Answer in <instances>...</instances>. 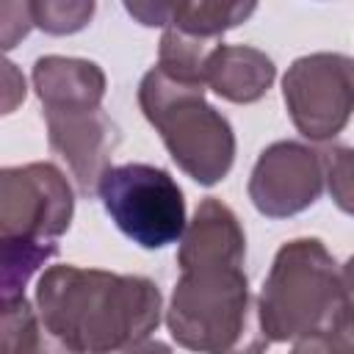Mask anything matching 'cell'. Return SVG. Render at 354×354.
Returning a JSON list of instances; mask_svg holds the SVG:
<instances>
[{
	"label": "cell",
	"instance_id": "1",
	"mask_svg": "<svg viewBox=\"0 0 354 354\" xmlns=\"http://www.w3.org/2000/svg\"><path fill=\"white\" fill-rule=\"evenodd\" d=\"M36 310L80 354H122L158 329L163 296L147 277L64 263L39 277Z\"/></svg>",
	"mask_w": 354,
	"mask_h": 354
},
{
	"label": "cell",
	"instance_id": "2",
	"mask_svg": "<svg viewBox=\"0 0 354 354\" xmlns=\"http://www.w3.org/2000/svg\"><path fill=\"white\" fill-rule=\"evenodd\" d=\"M166 326L183 348L196 354H266L271 346L243 266L180 271Z\"/></svg>",
	"mask_w": 354,
	"mask_h": 354
},
{
	"label": "cell",
	"instance_id": "3",
	"mask_svg": "<svg viewBox=\"0 0 354 354\" xmlns=\"http://www.w3.org/2000/svg\"><path fill=\"white\" fill-rule=\"evenodd\" d=\"M138 105L163 138L171 160L199 185L221 183L235 163L230 119L205 100L202 86L171 80L152 66L138 83Z\"/></svg>",
	"mask_w": 354,
	"mask_h": 354
},
{
	"label": "cell",
	"instance_id": "4",
	"mask_svg": "<svg viewBox=\"0 0 354 354\" xmlns=\"http://www.w3.org/2000/svg\"><path fill=\"white\" fill-rule=\"evenodd\" d=\"M271 343L329 332L340 313V266L318 238L282 243L257 296Z\"/></svg>",
	"mask_w": 354,
	"mask_h": 354
},
{
	"label": "cell",
	"instance_id": "5",
	"mask_svg": "<svg viewBox=\"0 0 354 354\" xmlns=\"http://www.w3.org/2000/svg\"><path fill=\"white\" fill-rule=\"evenodd\" d=\"M97 194L116 230L141 249L155 252L180 243L188 227L183 188L160 166H111L100 180Z\"/></svg>",
	"mask_w": 354,
	"mask_h": 354
},
{
	"label": "cell",
	"instance_id": "6",
	"mask_svg": "<svg viewBox=\"0 0 354 354\" xmlns=\"http://www.w3.org/2000/svg\"><path fill=\"white\" fill-rule=\"evenodd\" d=\"M75 216V191L47 160L0 171V243L58 249Z\"/></svg>",
	"mask_w": 354,
	"mask_h": 354
},
{
	"label": "cell",
	"instance_id": "7",
	"mask_svg": "<svg viewBox=\"0 0 354 354\" xmlns=\"http://www.w3.org/2000/svg\"><path fill=\"white\" fill-rule=\"evenodd\" d=\"M282 100L304 138L332 141L354 113V58L346 53L296 58L282 77Z\"/></svg>",
	"mask_w": 354,
	"mask_h": 354
},
{
	"label": "cell",
	"instance_id": "8",
	"mask_svg": "<svg viewBox=\"0 0 354 354\" xmlns=\"http://www.w3.org/2000/svg\"><path fill=\"white\" fill-rule=\"evenodd\" d=\"M326 188L324 152L301 141H274L268 144L252 174L249 199L266 218H290L313 207Z\"/></svg>",
	"mask_w": 354,
	"mask_h": 354
},
{
	"label": "cell",
	"instance_id": "9",
	"mask_svg": "<svg viewBox=\"0 0 354 354\" xmlns=\"http://www.w3.org/2000/svg\"><path fill=\"white\" fill-rule=\"evenodd\" d=\"M47 124L50 149L66 160L75 185L83 196L97 194L100 180L111 169V158L122 141L116 122L102 111L41 113Z\"/></svg>",
	"mask_w": 354,
	"mask_h": 354
},
{
	"label": "cell",
	"instance_id": "10",
	"mask_svg": "<svg viewBox=\"0 0 354 354\" xmlns=\"http://www.w3.org/2000/svg\"><path fill=\"white\" fill-rule=\"evenodd\" d=\"M243 263H246V232L235 210L216 196L202 199L177 246L180 271L202 268V266H243Z\"/></svg>",
	"mask_w": 354,
	"mask_h": 354
},
{
	"label": "cell",
	"instance_id": "11",
	"mask_svg": "<svg viewBox=\"0 0 354 354\" xmlns=\"http://www.w3.org/2000/svg\"><path fill=\"white\" fill-rule=\"evenodd\" d=\"M41 113H77L102 108L108 77L100 64L72 55H41L30 72Z\"/></svg>",
	"mask_w": 354,
	"mask_h": 354
},
{
	"label": "cell",
	"instance_id": "12",
	"mask_svg": "<svg viewBox=\"0 0 354 354\" xmlns=\"http://www.w3.org/2000/svg\"><path fill=\"white\" fill-rule=\"evenodd\" d=\"M277 77L274 61L249 44H218L207 61L205 86L227 102L249 105L268 94Z\"/></svg>",
	"mask_w": 354,
	"mask_h": 354
},
{
	"label": "cell",
	"instance_id": "13",
	"mask_svg": "<svg viewBox=\"0 0 354 354\" xmlns=\"http://www.w3.org/2000/svg\"><path fill=\"white\" fill-rule=\"evenodd\" d=\"M0 354H80L58 337L30 307L25 296L3 301V348Z\"/></svg>",
	"mask_w": 354,
	"mask_h": 354
},
{
	"label": "cell",
	"instance_id": "14",
	"mask_svg": "<svg viewBox=\"0 0 354 354\" xmlns=\"http://www.w3.org/2000/svg\"><path fill=\"white\" fill-rule=\"evenodd\" d=\"M254 11H257L254 3H221V0L169 3L166 28H177L199 39H221V33L238 28Z\"/></svg>",
	"mask_w": 354,
	"mask_h": 354
},
{
	"label": "cell",
	"instance_id": "15",
	"mask_svg": "<svg viewBox=\"0 0 354 354\" xmlns=\"http://www.w3.org/2000/svg\"><path fill=\"white\" fill-rule=\"evenodd\" d=\"M218 44H221V39H199V36H188L177 28H163L155 66L163 75H169L171 80L205 88L207 61Z\"/></svg>",
	"mask_w": 354,
	"mask_h": 354
},
{
	"label": "cell",
	"instance_id": "16",
	"mask_svg": "<svg viewBox=\"0 0 354 354\" xmlns=\"http://www.w3.org/2000/svg\"><path fill=\"white\" fill-rule=\"evenodd\" d=\"M28 6L33 25L50 36H69L83 30L97 8L91 0H33Z\"/></svg>",
	"mask_w": 354,
	"mask_h": 354
},
{
	"label": "cell",
	"instance_id": "17",
	"mask_svg": "<svg viewBox=\"0 0 354 354\" xmlns=\"http://www.w3.org/2000/svg\"><path fill=\"white\" fill-rule=\"evenodd\" d=\"M326 163V191L332 202L354 216V147H335L324 152Z\"/></svg>",
	"mask_w": 354,
	"mask_h": 354
},
{
	"label": "cell",
	"instance_id": "18",
	"mask_svg": "<svg viewBox=\"0 0 354 354\" xmlns=\"http://www.w3.org/2000/svg\"><path fill=\"white\" fill-rule=\"evenodd\" d=\"M335 324L354 326V254L340 266V313Z\"/></svg>",
	"mask_w": 354,
	"mask_h": 354
},
{
	"label": "cell",
	"instance_id": "19",
	"mask_svg": "<svg viewBox=\"0 0 354 354\" xmlns=\"http://www.w3.org/2000/svg\"><path fill=\"white\" fill-rule=\"evenodd\" d=\"M290 354H335V348H332L329 335H326V332H321V335H310V337L293 340Z\"/></svg>",
	"mask_w": 354,
	"mask_h": 354
},
{
	"label": "cell",
	"instance_id": "20",
	"mask_svg": "<svg viewBox=\"0 0 354 354\" xmlns=\"http://www.w3.org/2000/svg\"><path fill=\"white\" fill-rule=\"evenodd\" d=\"M122 354H174L166 343H160V340H141V343H136V346H130V348H124Z\"/></svg>",
	"mask_w": 354,
	"mask_h": 354
}]
</instances>
